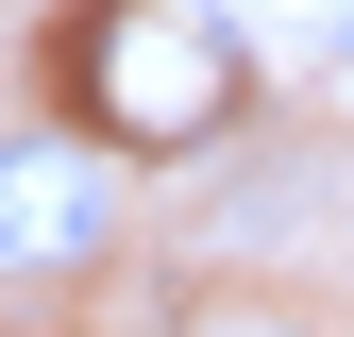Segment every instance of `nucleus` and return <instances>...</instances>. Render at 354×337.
<instances>
[{"label":"nucleus","mask_w":354,"mask_h":337,"mask_svg":"<svg viewBox=\"0 0 354 337\" xmlns=\"http://www.w3.org/2000/svg\"><path fill=\"white\" fill-rule=\"evenodd\" d=\"M102 236H118L102 135H17V152H0V287H51V270H84Z\"/></svg>","instance_id":"2"},{"label":"nucleus","mask_w":354,"mask_h":337,"mask_svg":"<svg viewBox=\"0 0 354 337\" xmlns=\"http://www.w3.org/2000/svg\"><path fill=\"white\" fill-rule=\"evenodd\" d=\"M236 118V34L203 0H84L68 17V135L102 152H186Z\"/></svg>","instance_id":"1"}]
</instances>
